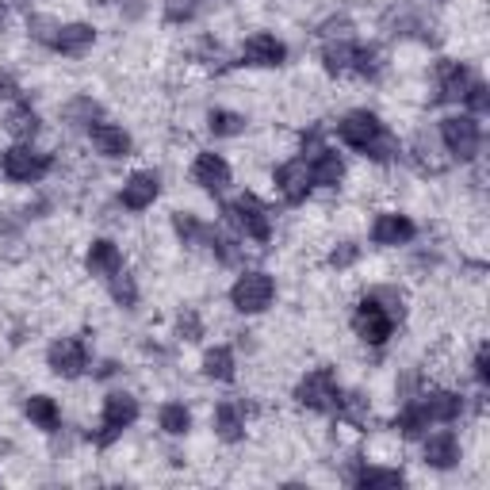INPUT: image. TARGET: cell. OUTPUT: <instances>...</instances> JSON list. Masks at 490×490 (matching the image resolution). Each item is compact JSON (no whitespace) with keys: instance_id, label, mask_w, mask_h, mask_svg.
<instances>
[{"instance_id":"33","label":"cell","mask_w":490,"mask_h":490,"mask_svg":"<svg viewBox=\"0 0 490 490\" xmlns=\"http://www.w3.org/2000/svg\"><path fill=\"white\" fill-rule=\"evenodd\" d=\"M364 153L372 157V162H391V157L398 153V142H395L391 135H387V131H383V135H380L376 142H372V146H368Z\"/></svg>"},{"instance_id":"40","label":"cell","mask_w":490,"mask_h":490,"mask_svg":"<svg viewBox=\"0 0 490 490\" xmlns=\"http://www.w3.org/2000/svg\"><path fill=\"white\" fill-rule=\"evenodd\" d=\"M4 23H8V8H4V4H0V27H4Z\"/></svg>"},{"instance_id":"5","label":"cell","mask_w":490,"mask_h":490,"mask_svg":"<svg viewBox=\"0 0 490 490\" xmlns=\"http://www.w3.org/2000/svg\"><path fill=\"white\" fill-rule=\"evenodd\" d=\"M441 138H444V146H449V153L459 157V162H471V157L479 153V123L468 119V115H452V119H444Z\"/></svg>"},{"instance_id":"9","label":"cell","mask_w":490,"mask_h":490,"mask_svg":"<svg viewBox=\"0 0 490 490\" xmlns=\"http://www.w3.org/2000/svg\"><path fill=\"white\" fill-rule=\"evenodd\" d=\"M47 360H50V368L57 372V376L74 380V376H81V372H84V364H89V353H84V341H77V337H62V341L50 345Z\"/></svg>"},{"instance_id":"7","label":"cell","mask_w":490,"mask_h":490,"mask_svg":"<svg viewBox=\"0 0 490 490\" xmlns=\"http://www.w3.org/2000/svg\"><path fill=\"white\" fill-rule=\"evenodd\" d=\"M135 417H138V398L123 395V391L108 395V398H104V433L96 437V444H111L115 437L123 433V429L135 425Z\"/></svg>"},{"instance_id":"34","label":"cell","mask_w":490,"mask_h":490,"mask_svg":"<svg viewBox=\"0 0 490 490\" xmlns=\"http://www.w3.org/2000/svg\"><path fill=\"white\" fill-rule=\"evenodd\" d=\"M196 16V0H165V20L169 23H188Z\"/></svg>"},{"instance_id":"35","label":"cell","mask_w":490,"mask_h":490,"mask_svg":"<svg viewBox=\"0 0 490 490\" xmlns=\"http://www.w3.org/2000/svg\"><path fill=\"white\" fill-rule=\"evenodd\" d=\"M356 74H364V77H372V74H376V69H380V62H376V50H372V47H356Z\"/></svg>"},{"instance_id":"12","label":"cell","mask_w":490,"mask_h":490,"mask_svg":"<svg viewBox=\"0 0 490 490\" xmlns=\"http://www.w3.org/2000/svg\"><path fill=\"white\" fill-rule=\"evenodd\" d=\"M241 57L249 66H280L284 57H287V50H284V42L276 35H253L241 47Z\"/></svg>"},{"instance_id":"28","label":"cell","mask_w":490,"mask_h":490,"mask_svg":"<svg viewBox=\"0 0 490 490\" xmlns=\"http://www.w3.org/2000/svg\"><path fill=\"white\" fill-rule=\"evenodd\" d=\"M8 135H16V138H31L35 131H39V115L31 111V108H16L8 115Z\"/></svg>"},{"instance_id":"39","label":"cell","mask_w":490,"mask_h":490,"mask_svg":"<svg viewBox=\"0 0 490 490\" xmlns=\"http://www.w3.org/2000/svg\"><path fill=\"white\" fill-rule=\"evenodd\" d=\"M0 96H16V84H12V77L0 74Z\"/></svg>"},{"instance_id":"27","label":"cell","mask_w":490,"mask_h":490,"mask_svg":"<svg viewBox=\"0 0 490 490\" xmlns=\"http://www.w3.org/2000/svg\"><path fill=\"white\" fill-rule=\"evenodd\" d=\"M188 425H192V414L180 407V402H165L162 407V429L172 437H180V433H188Z\"/></svg>"},{"instance_id":"26","label":"cell","mask_w":490,"mask_h":490,"mask_svg":"<svg viewBox=\"0 0 490 490\" xmlns=\"http://www.w3.org/2000/svg\"><path fill=\"white\" fill-rule=\"evenodd\" d=\"M395 429L402 437H422L425 429H429V417H425V410H422V402H414V407H407L398 417H395Z\"/></svg>"},{"instance_id":"20","label":"cell","mask_w":490,"mask_h":490,"mask_svg":"<svg viewBox=\"0 0 490 490\" xmlns=\"http://www.w3.org/2000/svg\"><path fill=\"white\" fill-rule=\"evenodd\" d=\"M345 177V165H341V157L334 150H322L319 157H314V165H311V180L314 184H326V188H334V184Z\"/></svg>"},{"instance_id":"8","label":"cell","mask_w":490,"mask_h":490,"mask_svg":"<svg viewBox=\"0 0 490 490\" xmlns=\"http://www.w3.org/2000/svg\"><path fill=\"white\" fill-rule=\"evenodd\" d=\"M337 135L345 146H353V150H368L372 142H376L383 135V123L376 119L372 111H349L345 119L337 123Z\"/></svg>"},{"instance_id":"18","label":"cell","mask_w":490,"mask_h":490,"mask_svg":"<svg viewBox=\"0 0 490 490\" xmlns=\"http://www.w3.org/2000/svg\"><path fill=\"white\" fill-rule=\"evenodd\" d=\"M471 74L459 62H444L441 66V100H464L471 89Z\"/></svg>"},{"instance_id":"21","label":"cell","mask_w":490,"mask_h":490,"mask_svg":"<svg viewBox=\"0 0 490 490\" xmlns=\"http://www.w3.org/2000/svg\"><path fill=\"white\" fill-rule=\"evenodd\" d=\"M27 417L39 425V429H47V433H54L57 425H62V414H57V402L47 398V395H35V398H27Z\"/></svg>"},{"instance_id":"30","label":"cell","mask_w":490,"mask_h":490,"mask_svg":"<svg viewBox=\"0 0 490 490\" xmlns=\"http://www.w3.org/2000/svg\"><path fill=\"white\" fill-rule=\"evenodd\" d=\"M111 295H115V302H123V307H135V299H138V287H135V280L127 276V272L119 268V272H111Z\"/></svg>"},{"instance_id":"37","label":"cell","mask_w":490,"mask_h":490,"mask_svg":"<svg viewBox=\"0 0 490 490\" xmlns=\"http://www.w3.org/2000/svg\"><path fill=\"white\" fill-rule=\"evenodd\" d=\"M475 380L490 383V353H486V345H483L479 353H475Z\"/></svg>"},{"instance_id":"31","label":"cell","mask_w":490,"mask_h":490,"mask_svg":"<svg viewBox=\"0 0 490 490\" xmlns=\"http://www.w3.org/2000/svg\"><path fill=\"white\" fill-rule=\"evenodd\" d=\"M360 486H402V471H383V468H368L356 475Z\"/></svg>"},{"instance_id":"17","label":"cell","mask_w":490,"mask_h":490,"mask_svg":"<svg viewBox=\"0 0 490 490\" xmlns=\"http://www.w3.org/2000/svg\"><path fill=\"white\" fill-rule=\"evenodd\" d=\"M123 268V253L115 241H92L89 249V272L92 276H111V272Z\"/></svg>"},{"instance_id":"10","label":"cell","mask_w":490,"mask_h":490,"mask_svg":"<svg viewBox=\"0 0 490 490\" xmlns=\"http://www.w3.org/2000/svg\"><path fill=\"white\" fill-rule=\"evenodd\" d=\"M276 188L284 192L287 204H302V199L311 196L314 180H311V165L302 162V157H295V162H287L276 169Z\"/></svg>"},{"instance_id":"1","label":"cell","mask_w":490,"mask_h":490,"mask_svg":"<svg viewBox=\"0 0 490 490\" xmlns=\"http://www.w3.org/2000/svg\"><path fill=\"white\" fill-rule=\"evenodd\" d=\"M272 295H276V284H272V276H265V272H245V276H238V284L230 287V299H234V307L241 314H261Z\"/></svg>"},{"instance_id":"4","label":"cell","mask_w":490,"mask_h":490,"mask_svg":"<svg viewBox=\"0 0 490 490\" xmlns=\"http://www.w3.org/2000/svg\"><path fill=\"white\" fill-rule=\"evenodd\" d=\"M295 398H299V407H307V410H334L337 398H341L337 383H334V372L329 368L311 372V376L295 387Z\"/></svg>"},{"instance_id":"24","label":"cell","mask_w":490,"mask_h":490,"mask_svg":"<svg viewBox=\"0 0 490 490\" xmlns=\"http://www.w3.org/2000/svg\"><path fill=\"white\" fill-rule=\"evenodd\" d=\"M214 429H219L223 441H238L245 433V417L238 407H230V402H223L219 410H214Z\"/></svg>"},{"instance_id":"36","label":"cell","mask_w":490,"mask_h":490,"mask_svg":"<svg viewBox=\"0 0 490 490\" xmlns=\"http://www.w3.org/2000/svg\"><path fill=\"white\" fill-rule=\"evenodd\" d=\"M468 104L475 108V111H486L490 108V96H486V84H471V89H468Z\"/></svg>"},{"instance_id":"16","label":"cell","mask_w":490,"mask_h":490,"mask_svg":"<svg viewBox=\"0 0 490 490\" xmlns=\"http://www.w3.org/2000/svg\"><path fill=\"white\" fill-rule=\"evenodd\" d=\"M414 238V223L407 214H380L376 226H372V241L376 245H402Z\"/></svg>"},{"instance_id":"22","label":"cell","mask_w":490,"mask_h":490,"mask_svg":"<svg viewBox=\"0 0 490 490\" xmlns=\"http://www.w3.org/2000/svg\"><path fill=\"white\" fill-rule=\"evenodd\" d=\"M422 410L429 422H452V417L464 410V402H459V395H449V391H437V395H429L422 402Z\"/></svg>"},{"instance_id":"11","label":"cell","mask_w":490,"mask_h":490,"mask_svg":"<svg viewBox=\"0 0 490 490\" xmlns=\"http://www.w3.org/2000/svg\"><path fill=\"white\" fill-rule=\"evenodd\" d=\"M192 180L199 184V188H207V192H223L230 184V165L223 162L219 153H199L196 165H192Z\"/></svg>"},{"instance_id":"13","label":"cell","mask_w":490,"mask_h":490,"mask_svg":"<svg viewBox=\"0 0 490 490\" xmlns=\"http://www.w3.org/2000/svg\"><path fill=\"white\" fill-rule=\"evenodd\" d=\"M89 138H92V146L104 157H127V153H131V135H127L123 127L96 123V127H89Z\"/></svg>"},{"instance_id":"6","label":"cell","mask_w":490,"mask_h":490,"mask_svg":"<svg viewBox=\"0 0 490 490\" xmlns=\"http://www.w3.org/2000/svg\"><path fill=\"white\" fill-rule=\"evenodd\" d=\"M226 219L234 223L238 230H245V238H257V241H265V238L272 234L268 211L261 207V199H253V196H241V199H234V204L226 207Z\"/></svg>"},{"instance_id":"15","label":"cell","mask_w":490,"mask_h":490,"mask_svg":"<svg viewBox=\"0 0 490 490\" xmlns=\"http://www.w3.org/2000/svg\"><path fill=\"white\" fill-rule=\"evenodd\" d=\"M92 39H96V31L89 23H69V27H57L54 31V39H50V47L57 50V54H84L92 47Z\"/></svg>"},{"instance_id":"25","label":"cell","mask_w":490,"mask_h":490,"mask_svg":"<svg viewBox=\"0 0 490 490\" xmlns=\"http://www.w3.org/2000/svg\"><path fill=\"white\" fill-rule=\"evenodd\" d=\"M204 372L211 380H234V353L226 349V345H219V349H211L204 356Z\"/></svg>"},{"instance_id":"38","label":"cell","mask_w":490,"mask_h":490,"mask_svg":"<svg viewBox=\"0 0 490 490\" xmlns=\"http://www.w3.org/2000/svg\"><path fill=\"white\" fill-rule=\"evenodd\" d=\"M334 265H349V261H356V245H345V249H337L334 257H329Z\"/></svg>"},{"instance_id":"32","label":"cell","mask_w":490,"mask_h":490,"mask_svg":"<svg viewBox=\"0 0 490 490\" xmlns=\"http://www.w3.org/2000/svg\"><path fill=\"white\" fill-rule=\"evenodd\" d=\"M172 226H177V234L184 238V241H196V238H211V230L196 219V214H177L172 219Z\"/></svg>"},{"instance_id":"14","label":"cell","mask_w":490,"mask_h":490,"mask_svg":"<svg viewBox=\"0 0 490 490\" xmlns=\"http://www.w3.org/2000/svg\"><path fill=\"white\" fill-rule=\"evenodd\" d=\"M157 192H162V184H157L153 172H135V177L123 184V204L131 211H146L157 199Z\"/></svg>"},{"instance_id":"3","label":"cell","mask_w":490,"mask_h":490,"mask_svg":"<svg viewBox=\"0 0 490 490\" xmlns=\"http://www.w3.org/2000/svg\"><path fill=\"white\" fill-rule=\"evenodd\" d=\"M4 177L8 180H20V184H35L42 180L50 172V153H35V150H27V146H12L4 150Z\"/></svg>"},{"instance_id":"29","label":"cell","mask_w":490,"mask_h":490,"mask_svg":"<svg viewBox=\"0 0 490 490\" xmlns=\"http://www.w3.org/2000/svg\"><path fill=\"white\" fill-rule=\"evenodd\" d=\"M207 127H211V135L230 138V135H241L245 131V119H241V115H234V111H211L207 115Z\"/></svg>"},{"instance_id":"19","label":"cell","mask_w":490,"mask_h":490,"mask_svg":"<svg viewBox=\"0 0 490 490\" xmlns=\"http://www.w3.org/2000/svg\"><path fill=\"white\" fill-rule=\"evenodd\" d=\"M459 459V444L452 433H433L425 441V464H433V468H452Z\"/></svg>"},{"instance_id":"23","label":"cell","mask_w":490,"mask_h":490,"mask_svg":"<svg viewBox=\"0 0 490 490\" xmlns=\"http://www.w3.org/2000/svg\"><path fill=\"white\" fill-rule=\"evenodd\" d=\"M322 62L329 74H349V69L356 66V47L353 42H329V47L322 50Z\"/></svg>"},{"instance_id":"2","label":"cell","mask_w":490,"mask_h":490,"mask_svg":"<svg viewBox=\"0 0 490 490\" xmlns=\"http://www.w3.org/2000/svg\"><path fill=\"white\" fill-rule=\"evenodd\" d=\"M353 329H356V334L364 337L368 345H383L387 337H391L395 319L387 314V307H383L376 295H368V299L356 307V314H353Z\"/></svg>"}]
</instances>
